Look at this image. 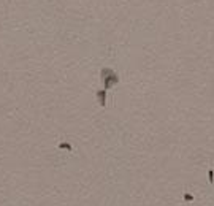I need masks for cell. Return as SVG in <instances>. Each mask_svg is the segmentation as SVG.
Returning a JSON list of instances; mask_svg holds the SVG:
<instances>
[{
    "label": "cell",
    "mask_w": 214,
    "mask_h": 206,
    "mask_svg": "<svg viewBox=\"0 0 214 206\" xmlns=\"http://www.w3.org/2000/svg\"><path fill=\"white\" fill-rule=\"evenodd\" d=\"M208 176H209V182L213 184V182H214V171L209 170V171H208Z\"/></svg>",
    "instance_id": "3957f363"
},
{
    "label": "cell",
    "mask_w": 214,
    "mask_h": 206,
    "mask_svg": "<svg viewBox=\"0 0 214 206\" xmlns=\"http://www.w3.org/2000/svg\"><path fill=\"white\" fill-rule=\"evenodd\" d=\"M60 148H65V149H71L68 144H60Z\"/></svg>",
    "instance_id": "5b68a950"
},
{
    "label": "cell",
    "mask_w": 214,
    "mask_h": 206,
    "mask_svg": "<svg viewBox=\"0 0 214 206\" xmlns=\"http://www.w3.org/2000/svg\"><path fill=\"white\" fill-rule=\"evenodd\" d=\"M184 200H186V201H192V200H194V195H190V193H186V195H184Z\"/></svg>",
    "instance_id": "277c9868"
},
{
    "label": "cell",
    "mask_w": 214,
    "mask_h": 206,
    "mask_svg": "<svg viewBox=\"0 0 214 206\" xmlns=\"http://www.w3.org/2000/svg\"><path fill=\"white\" fill-rule=\"evenodd\" d=\"M97 100H98V103L102 105V106H105V105H106V102H105V100H106V92H105V89L97 92Z\"/></svg>",
    "instance_id": "7a4b0ae2"
},
{
    "label": "cell",
    "mask_w": 214,
    "mask_h": 206,
    "mask_svg": "<svg viewBox=\"0 0 214 206\" xmlns=\"http://www.w3.org/2000/svg\"><path fill=\"white\" fill-rule=\"evenodd\" d=\"M100 75H102V79H103V83H105V89H110L113 84H117V83H119L117 75L111 68H103Z\"/></svg>",
    "instance_id": "6da1fadb"
}]
</instances>
